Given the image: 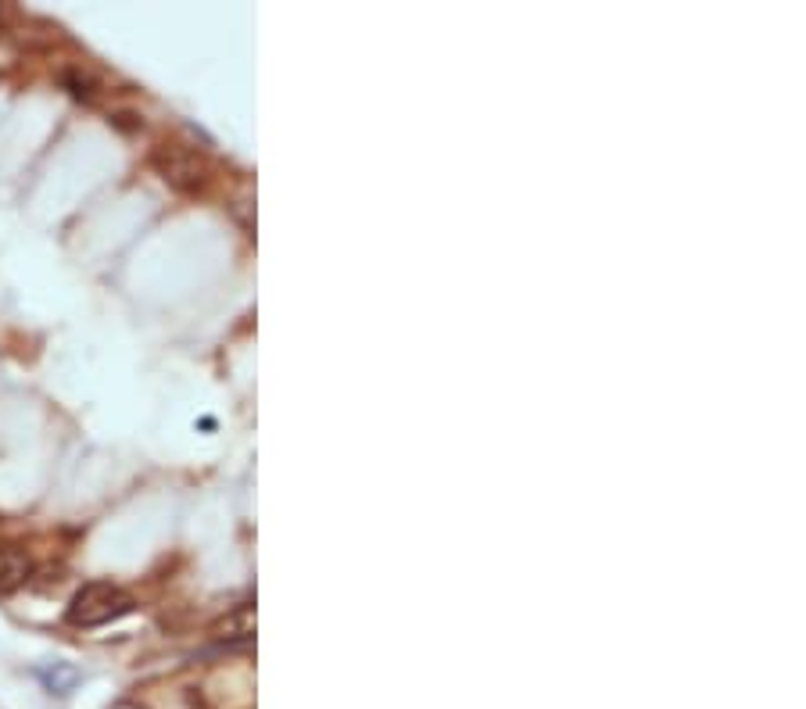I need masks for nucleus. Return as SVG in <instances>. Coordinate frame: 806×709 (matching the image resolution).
<instances>
[{
    "label": "nucleus",
    "mask_w": 806,
    "mask_h": 709,
    "mask_svg": "<svg viewBox=\"0 0 806 709\" xmlns=\"http://www.w3.org/2000/svg\"><path fill=\"white\" fill-rule=\"evenodd\" d=\"M133 609H137V602H133V595L122 591L119 584L90 581L72 595L65 620H69L72 627H104V624H112V620H119V616L133 613Z\"/></svg>",
    "instance_id": "1"
},
{
    "label": "nucleus",
    "mask_w": 806,
    "mask_h": 709,
    "mask_svg": "<svg viewBox=\"0 0 806 709\" xmlns=\"http://www.w3.org/2000/svg\"><path fill=\"white\" fill-rule=\"evenodd\" d=\"M151 165L158 169L169 187L183 190V194H198V190L208 187L212 180V169H208L205 154H198L187 144H158L155 154H151Z\"/></svg>",
    "instance_id": "2"
},
{
    "label": "nucleus",
    "mask_w": 806,
    "mask_h": 709,
    "mask_svg": "<svg viewBox=\"0 0 806 709\" xmlns=\"http://www.w3.org/2000/svg\"><path fill=\"white\" fill-rule=\"evenodd\" d=\"M212 634L226 645H251L255 641V606L244 602V606L230 609L223 620H215Z\"/></svg>",
    "instance_id": "3"
},
{
    "label": "nucleus",
    "mask_w": 806,
    "mask_h": 709,
    "mask_svg": "<svg viewBox=\"0 0 806 709\" xmlns=\"http://www.w3.org/2000/svg\"><path fill=\"white\" fill-rule=\"evenodd\" d=\"M33 577V559L18 545H0V595H11Z\"/></svg>",
    "instance_id": "4"
},
{
    "label": "nucleus",
    "mask_w": 806,
    "mask_h": 709,
    "mask_svg": "<svg viewBox=\"0 0 806 709\" xmlns=\"http://www.w3.org/2000/svg\"><path fill=\"white\" fill-rule=\"evenodd\" d=\"M40 677H43V684L51 688L54 695H69L72 692V684L79 681V674L72 667H65V663H54L51 670H40Z\"/></svg>",
    "instance_id": "5"
},
{
    "label": "nucleus",
    "mask_w": 806,
    "mask_h": 709,
    "mask_svg": "<svg viewBox=\"0 0 806 709\" xmlns=\"http://www.w3.org/2000/svg\"><path fill=\"white\" fill-rule=\"evenodd\" d=\"M61 83L69 86V94L76 97V101H97V83L86 72H79V69H69L65 76H61Z\"/></svg>",
    "instance_id": "6"
},
{
    "label": "nucleus",
    "mask_w": 806,
    "mask_h": 709,
    "mask_svg": "<svg viewBox=\"0 0 806 709\" xmlns=\"http://www.w3.org/2000/svg\"><path fill=\"white\" fill-rule=\"evenodd\" d=\"M0 26H4V8H0Z\"/></svg>",
    "instance_id": "7"
}]
</instances>
